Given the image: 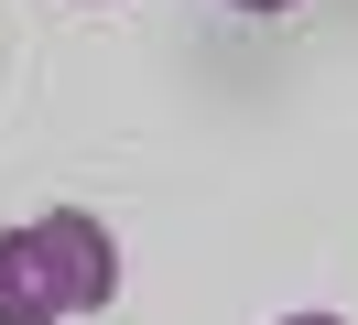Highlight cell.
Here are the masks:
<instances>
[{"instance_id":"cell-3","label":"cell","mask_w":358,"mask_h":325,"mask_svg":"<svg viewBox=\"0 0 358 325\" xmlns=\"http://www.w3.org/2000/svg\"><path fill=\"white\" fill-rule=\"evenodd\" d=\"M239 11H293V0H239Z\"/></svg>"},{"instance_id":"cell-2","label":"cell","mask_w":358,"mask_h":325,"mask_svg":"<svg viewBox=\"0 0 358 325\" xmlns=\"http://www.w3.org/2000/svg\"><path fill=\"white\" fill-rule=\"evenodd\" d=\"M282 325H348V315H282Z\"/></svg>"},{"instance_id":"cell-1","label":"cell","mask_w":358,"mask_h":325,"mask_svg":"<svg viewBox=\"0 0 358 325\" xmlns=\"http://www.w3.org/2000/svg\"><path fill=\"white\" fill-rule=\"evenodd\" d=\"M120 293V238L87 206H44L33 228H0V325H66Z\"/></svg>"}]
</instances>
